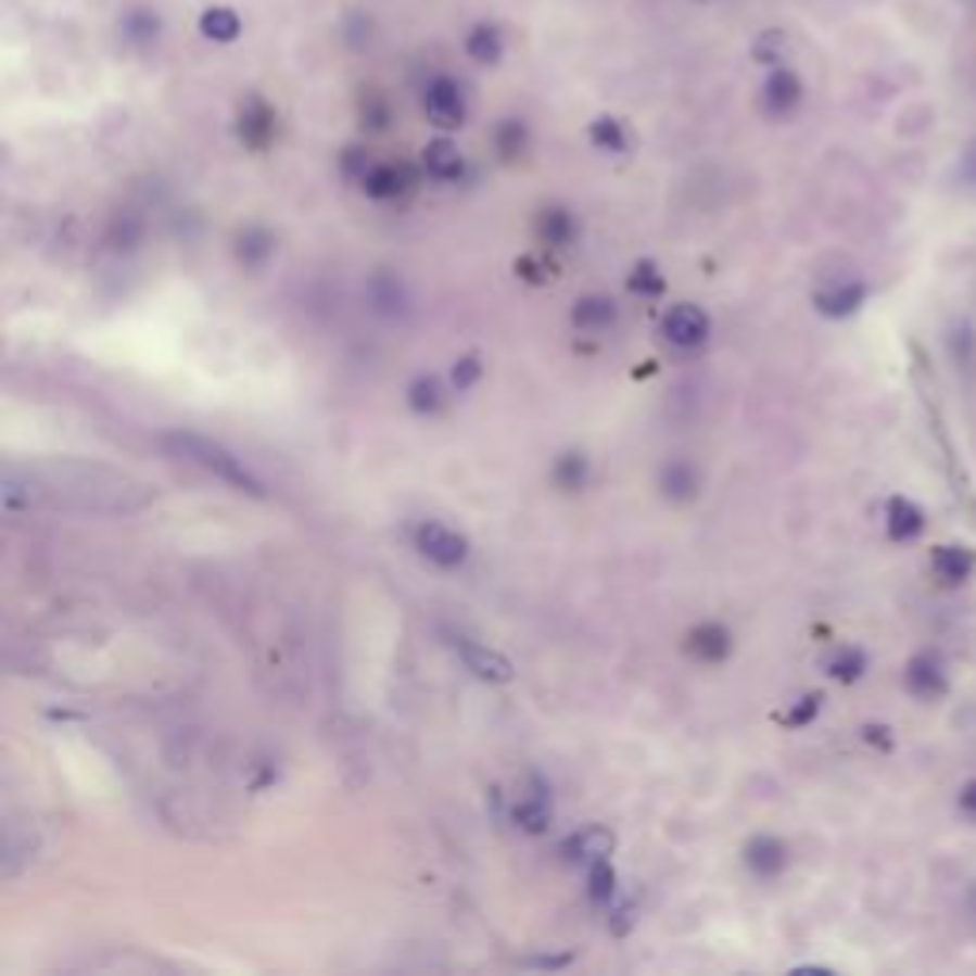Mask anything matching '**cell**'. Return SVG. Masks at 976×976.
<instances>
[{
  "label": "cell",
  "mask_w": 976,
  "mask_h": 976,
  "mask_svg": "<svg viewBox=\"0 0 976 976\" xmlns=\"http://www.w3.org/2000/svg\"><path fill=\"white\" fill-rule=\"evenodd\" d=\"M161 443H165V451H173L176 458L206 469V473L218 477V481H226L229 489H237V493L264 496V481H259V477L244 466V458H237L229 446L214 443V439L199 435V431H168Z\"/></svg>",
  "instance_id": "cell-1"
},
{
  "label": "cell",
  "mask_w": 976,
  "mask_h": 976,
  "mask_svg": "<svg viewBox=\"0 0 976 976\" xmlns=\"http://www.w3.org/2000/svg\"><path fill=\"white\" fill-rule=\"evenodd\" d=\"M413 546H416V554L428 557V561L439 565V569H458V565H466V557H469L466 534L439 523V519H420V523L413 527Z\"/></svg>",
  "instance_id": "cell-2"
},
{
  "label": "cell",
  "mask_w": 976,
  "mask_h": 976,
  "mask_svg": "<svg viewBox=\"0 0 976 976\" xmlns=\"http://www.w3.org/2000/svg\"><path fill=\"white\" fill-rule=\"evenodd\" d=\"M423 115L431 118V126L439 130H458L466 123L469 107H466V92L454 77H435L428 88H423Z\"/></svg>",
  "instance_id": "cell-3"
},
{
  "label": "cell",
  "mask_w": 976,
  "mask_h": 976,
  "mask_svg": "<svg viewBox=\"0 0 976 976\" xmlns=\"http://www.w3.org/2000/svg\"><path fill=\"white\" fill-rule=\"evenodd\" d=\"M710 332H713L710 313L698 309V305L680 302V305H672V309L664 313V337L672 340L675 347H683V352L702 347L706 340H710Z\"/></svg>",
  "instance_id": "cell-4"
},
{
  "label": "cell",
  "mask_w": 976,
  "mask_h": 976,
  "mask_svg": "<svg viewBox=\"0 0 976 976\" xmlns=\"http://www.w3.org/2000/svg\"><path fill=\"white\" fill-rule=\"evenodd\" d=\"M759 100H763V111L771 118H786V115H794L797 107H801V100H804V85H801V77H797L794 69H782V65H774L771 73H766V80H763V96H759Z\"/></svg>",
  "instance_id": "cell-5"
},
{
  "label": "cell",
  "mask_w": 976,
  "mask_h": 976,
  "mask_svg": "<svg viewBox=\"0 0 976 976\" xmlns=\"http://www.w3.org/2000/svg\"><path fill=\"white\" fill-rule=\"evenodd\" d=\"M454 648H458V657L466 660V668L484 683H508L511 680V660L496 648L481 645L473 637H454Z\"/></svg>",
  "instance_id": "cell-6"
},
{
  "label": "cell",
  "mask_w": 976,
  "mask_h": 976,
  "mask_svg": "<svg viewBox=\"0 0 976 976\" xmlns=\"http://www.w3.org/2000/svg\"><path fill=\"white\" fill-rule=\"evenodd\" d=\"M237 134L249 149H267L275 138V107L259 96H249L237 111Z\"/></svg>",
  "instance_id": "cell-7"
},
{
  "label": "cell",
  "mask_w": 976,
  "mask_h": 976,
  "mask_svg": "<svg viewBox=\"0 0 976 976\" xmlns=\"http://www.w3.org/2000/svg\"><path fill=\"white\" fill-rule=\"evenodd\" d=\"M687 648H690V657L702 660V664H721V660H728V652H733V633H728L721 622H702L690 630Z\"/></svg>",
  "instance_id": "cell-8"
},
{
  "label": "cell",
  "mask_w": 976,
  "mask_h": 976,
  "mask_svg": "<svg viewBox=\"0 0 976 976\" xmlns=\"http://www.w3.org/2000/svg\"><path fill=\"white\" fill-rule=\"evenodd\" d=\"M660 489H664V496L672 504H687V500H695L698 489H702V473H698L695 461L672 458V461H664V469H660Z\"/></svg>",
  "instance_id": "cell-9"
},
{
  "label": "cell",
  "mask_w": 976,
  "mask_h": 976,
  "mask_svg": "<svg viewBox=\"0 0 976 976\" xmlns=\"http://www.w3.org/2000/svg\"><path fill=\"white\" fill-rule=\"evenodd\" d=\"M610 851H614V836H610L607 828H599V824H587V828L572 832L569 839H565L561 854L569 862H595V859H610Z\"/></svg>",
  "instance_id": "cell-10"
},
{
  "label": "cell",
  "mask_w": 976,
  "mask_h": 976,
  "mask_svg": "<svg viewBox=\"0 0 976 976\" xmlns=\"http://www.w3.org/2000/svg\"><path fill=\"white\" fill-rule=\"evenodd\" d=\"M744 862H748V870L756 877L771 882V877H778L786 870V844L774 836H751L748 847H744Z\"/></svg>",
  "instance_id": "cell-11"
},
{
  "label": "cell",
  "mask_w": 976,
  "mask_h": 976,
  "mask_svg": "<svg viewBox=\"0 0 976 976\" xmlns=\"http://www.w3.org/2000/svg\"><path fill=\"white\" fill-rule=\"evenodd\" d=\"M363 191H367L370 199H378V203H390V199L405 195L408 188H413V176H408L405 165H370L367 173H363Z\"/></svg>",
  "instance_id": "cell-12"
},
{
  "label": "cell",
  "mask_w": 976,
  "mask_h": 976,
  "mask_svg": "<svg viewBox=\"0 0 976 976\" xmlns=\"http://www.w3.org/2000/svg\"><path fill=\"white\" fill-rule=\"evenodd\" d=\"M504 27L493 24V20H481V24L469 27L466 35V58L477 65H496L504 58Z\"/></svg>",
  "instance_id": "cell-13"
},
{
  "label": "cell",
  "mask_w": 976,
  "mask_h": 976,
  "mask_svg": "<svg viewBox=\"0 0 976 976\" xmlns=\"http://www.w3.org/2000/svg\"><path fill=\"white\" fill-rule=\"evenodd\" d=\"M423 168H428V176H435V180L451 183L466 173V156H461V149L454 145L451 138H435L423 145Z\"/></svg>",
  "instance_id": "cell-14"
},
{
  "label": "cell",
  "mask_w": 976,
  "mask_h": 976,
  "mask_svg": "<svg viewBox=\"0 0 976 976\" xmlns=\"http://www.w3.org/2000/svg\"><path fill=\"white\" fill-rule=\"evenodd\" d=\"M618 320V305L607 294H587L572 302V329L580 332H607Z\"/></svg>",
  "instance_id": "cell-15"
},
{
  "label": "cell",
  "mask_w": 976,
  "mask_h": 976,
  "mask_svg": "<svg viewBox=\"0 0 976 976\" xmlns=\"http://www.w3.org/2000/svg\"><path fill=\"white\" fill-rule=\"evenodd\" d=\"M199 31H203L206 42H218V47H229V42L241 39L244 31V20L237 9H229V4H211V9L199 16Z\"/></svg>",
  "instance_id": "cell-16"
},
{
  "label": "cell",
  "mask_w": 976,
  "mask_h": 976,
  "mask_svg": "<svg viewBox=\"0 0 976 976\" xmlns=\"http://www.w3.org/2000/svg\"><path fill=\"white\" fill-rule=\"evenodd\" d=\"M862 297H866V287L854 279H844V282H832V287L816 290V309H821L824 317H847V313L859 309Z\"/></svg>",
  "instance_id": "cell-17"
},
{
  "label": "cell",
  "mask_w": 976,
  "mask_h": 976,
  "mask_svg": "<svg viewBox=\"0 0 976 976\" xmlns=\"http://www.w3.org/2000/svg\"><path fill=\"white\" fill-rule=\"evenodd\" d=\"M587 141H592L599 153H625V149H630V130H625L622 118L599 115L587 123Z\"/></svg>",
  "instance_id": "cell-18"
},
{
  "label": "cell",
  "mask_w": 976,
  "mask_h": 976,
  "mask_svg": "<svg viewBox=\"0 0 976 976\" xmlns=\"http://www.w3.org/2000/svg\"><path fill=\"white\" fill-rule=\"evenodd\" d=\"M538 237L549 249H569L572 237H576V218L565 206H546L538 214Z\"/></svg>",
  "instance_id": "cell-19"
},
{
  "label": "cell",
  "mask_w": 976,
  "mask_h": 976,
  "mask_svg": "<svg viewBox=\"0 0 976 976\" xmlns=\"http://www.w3.org/2000/svg\"><path fill=\"white\" fill-rule=\"evenodd\" d=\"M511 821H516V828L527 832V836H542V832H549L554 812H549L546 797L531 794V797H519V801H516V809H511Z\"/></svg>",
  "instance_id": "cell-20"
},
{
  "label": "cell",
  "mask_w": 976,
  "mask_h": 976,
  "mask_svg": "<svg viewBox=\"0 0 976 976\" xmlns=\"http://www.w3.org/2000/svg\"><path fill=\"white\" fill-rule=\"evenodd\" d=\"M549 477H554L557 489H565V493H576V489H584V484H587V477H592V461H587V454L569 451V454H561V458L554 461Z\"/></svg>",
  "instance_id": "cell-21"
},
{
  "label": "cell",
  "mask_w": 976,
  "mask_h": 976,
  "mask_svg": "<svg viewBox=\"0 0 976 976\" xmlns=\"http://www.w3.org/2000/svg\"><path fill=\"white\" fill-rule=\"evenodd\" d=\"M443 401H446V390L435 375H420L413 385H408V408H413L416 416H435L439 408H443Z\"/></svg>",
  "instance_id": "cell-22"
},
{
  "label": "cell",
  "mask_w": 976,
  "mask_h": 976,
  "mask_svg": "<svg viewBox=\"0 0 976 976\" xmlns=\"http://www.w3.org/2000/svg\"><path fill=\"white\" fill-rule=\"evenodd\" d=\"M587 897H592V904H603V908L614 904L618 874H614V866H610V859L587 862Z\"/></svg>",
  "instance_id": "cell-23"
},
{
  "label": "cell",
  "mask_w": 976,
  "mask_h": 976,
  "mask_svg": "<svg viewBox=\"0 0 976 976\" xmlns=\"http://www.w3.org/2000/svg\"><path fill=\"white\" fill-rule=\"evenodd\" d=\"M271 256H275V237L267 229H244L241 241H237V259L244 267H264Z\"/></svg>",
  "instance_id": "cell-24"
},
{
  "label": "cell",
  "mask_w": 976,
  "mask_h": 976,
  "mask_svg": "<svg viewBox=\"0 0 976 976\" xmlns=\"http://www.w3.org/2000/svg\"><path fill=\"white\" fill-rule=\"evenodd\" d=\"M908 690H912V695H920V698L942 695L946 680H942V672H938L935 660H927V657L912 660V668H908Z\"/></svg>",
  "instance_id": "cell-25"
},
{
  "label": "cell",
  "mask_w": 976,
  "mask_h": 976,
  "mask_svg": "<svg viewBox=\"0 0 976 976\" xmlns=\"http://www.w3.org/2000/svg\"><path fill=\"white\" fill-rule=\"evenodd\" d=\"M920 531H923L920 508H915V504H908V500H892L889 504V534H892V538L908 542V538H915Z\"/></svg>",
  "instance_id": "cell-26"
},
{
  "label": "cell",
  "mask_w": 976,
  "mask_h": 976,
  "mask_svg": "<svg viewBox=\"0 0 976 976\" xmlns=\"http://www.w3.org/2000/svg\"><path fill=\"white\" fill-rule=\"evenodd\" d=\"M630 290L641 297H660L668 290V279L660 275V267L652 264V259H641V264H633V271H630Z\"/></svg>",
  "instance_id": "cell-27"
},
{
  "label": "cell",
  "mask_w": 976,
  "mask_h": 976,
  "mask_svg": "<svg viewBox=\"0 0 976 976\" xmlns=\"http://www.w3.org/2000/svg\"><path fill=\"white\" fill-rule=\"evenodd\" d=\"M930 565H935L938 576L953 584V580H965L968 572H973V554H968V549H958V546H946V549H938Z\"/></svg>",
  "instance_id": "cell-28"
},
{
  "label": "cell",
  "mask_w": 976,
  "mask_h": 976,
  "mask_svg": "<svg viewBox=\"0 0 976 976\" xmlns=\"http://www.w3.org/2000/svg\"><path fill=\"white\" fill-rule=\"evenodd\" d=\"M123 31L130 42H138V47H145V42L156 39V31H161V20H156V12H130V16L123 20Z\"/></svg>",
  "instance_id": "cell-29"
},
{
  "label": "cell",
  "mask_w": 976,
  "mask_h": 976,
  "mask_svg": "<svg viewBox=\"0 0 976 976\" xmlns=\"http://www.w3.org/2000/svg\"><path fill=\"white\" fill-rule=\"evenodd\" d=\"M782 54H786V31H763L751 47V58L759 65H771V69L782 62Z\"/></svg>",
  "instance_id": "cell-30"
},
{
  "label": "cell",
  "mask_w": 976,
  "mask_h": 976,
  "mask_svg": "<svg viewBox=\"0 0 976 976\" xmlns=\"http://www.w3.org/2000/svg\"><path fill=\"white\" fill-rule=\"evenodd\" d=\"M527 145V126L519 123V118H508V123H500V130H496V149H500L504 156H519Z\"/></svg>",
  "instance_id": "cell-31"
},
{
  "label": "cell",
  "mask_w": 976,
  "mask_h": 976,
  "mask_svg": "<svg viewBox=\"0 0 976 976\" xmlns=\"http://www.w3.org/2000/svg\"><path fill=\"white\" fill-rule=\"evenodd\" d=\"M862 668H866V657H862L859 648H844V652L832 660V675H836V680H844V683L859 680Z\"/></svg>",
  "instance_id": "cell-32"
},
{
  "label": "cell",
  "mask_w": 976,
  "mask_h": 976,
  "mask_svg": "<svg viewBox=\"0 0 976 976\" xmlns=\"http://www.w3.org/2000/svg\"><path fill=\"white\" fill-rule=\"evenodd\" d=\"M481 375H484L481 359H477V355H466V359H458V363H454V370H451V382H454V390H469V385H477V382H481Z\"/></svg>",
  "instance_id": "cell-33"
},
{
  "label": "cell",
  "mask_w": 976,
  "mask_h": 976,
  "mask_svg": "<svg viewBox=\"0 0 976 976\" xmlns=\"http://www.w3.org/2000/svg\"><path fill=\"white\" fill-rule=\"evenodd\" d=\"M370 297H375L378 309H393V305H405V294H401V282L397 279H375V287H370Z\"/></svg>",
  "instance_id": "cell-34"
},
{
  "label": "cell",
  "mask_w": 976,
  "mask_h": 976,
  "mask_svg": "<svg viewBox=\"0 0 976 976\" xmlns=\"http://www.w3.org/2000/svg\"><path fill=\"white\" fill-rule=\"evenodd\" d=\"M816 706H821V698H816V695H812V698H804V702L797 706L794 713H789V725H804V721H809L812 713H816Z\"/></svg>",
  "instance_id": "cell-35"
},
{
  "label": "cell",
  "mask_w": 976,
  "mask_h": 976,
  "mask_svg": "<svg viewBox=\"0 0 976 976\" xmlns=\"http://www.w3.org/2000/svg\"><path fill=\"white\" fill-rule=\"evenodd\" d=\"M961 809H965L968 816H976V782H968V786L961 789Z\"/></svg>",
  "instance_id": "cell-36"
}]
</instances>
